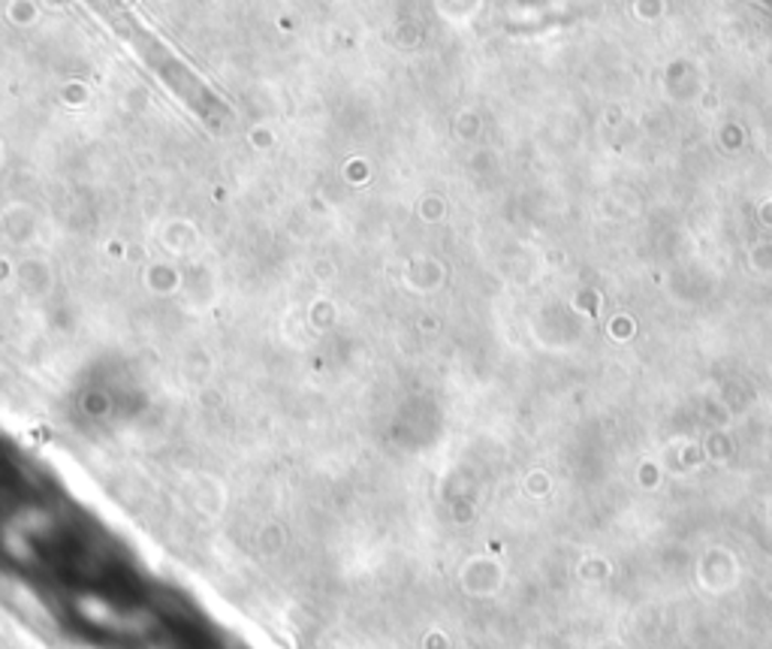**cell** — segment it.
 I'll use <instances>...</instances> for the list:
<instances>
[{"label": "cell", "instance_id": "6da1fadb", "mask_svg": "<svg viewBox=\"0 0 772 649\" xmlns=\"http://www.w3.org/2000/svg\"><path fill=\"white\" fill-rule=\"evenodd\" d=\"M76 610H79V616L88 626H97L103 631H125V635L139 631V623L133 619V614L118 610L115 604H109L100 595H79L76 598Z\"/></svg>", "mask_w": 772, "mask_h": 649}, {"label": "cell", "instance_id": "7a4b0ae2", "mask_svg": "<svg viewBox=\"0 0 772 649\" xmlns=\"http://www.w3.org/2000/svg\"><path fill=\"white\" fill-rule=\"evenodd\" d=\"M146 649H167V647H146Z\"/></svg>", "mask_w": 772, "mask_h": 649}]
</instances>
